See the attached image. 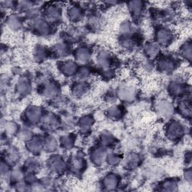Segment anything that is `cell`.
<instances>
[{
  "label": "cell",
  "mask_w": 192,
  "mask_h": 192,
  "mask_svg": "<svg viewBox=\"0 0 192 192\" xmlns=\"http://www.w3.org/2000/svg\"><path fill=\"white\" fill-rule=\"evenodd\" d=\"M170 38V33L168 32L167 29H163L162 31L159 32L158 34V38L159 41L161 43H163V44H165L168 41H169Z\"/></svg>",
  "instance_id": "6da1fadb"
},
{
  "label": "cell",
  "mask_w": 192,
  "mask_h": 192,
  "mask_svg": "<svg viewBox=\"0 0 192 192\" xmlns=\"http://www.w3.org/2000/svg\"><path fill=\"white\" fill-rule=\"evenodd\" d=\"M8 26L11 29H17L20 26L19 19L15 16L10 17L8 20Z\"/></svg>",
  "instance_id": "7a4b0ae2"
},
{
  "label": "cell",
  "mask_w": 192,
  "mask_h": 192,
  "mask_svg": "<svg viewBox=\"0 0 192 192\" xmlns=\"http://www.w3.org/2000/svg\"><path fill=\"white\" fill-rule=\"evenodd\" d=\"M131 89L127 88V89H123L121 91V97L125 99H129V98H131L134 96V91H131Z\"/></svg>",
  "instance_id": "3957f363"
},
{
  "label": "cell",
  "mask_w": 192,
  "mask_h": 192,
  "mask_svg": "<svg viewBox=\"0 0 192 192\" xmlns=\"http://www.w3.org/2000/svg\"><path fill=\"white\" fill-rule=\"evenodd\" d=\"M131 9L134 11V13L139 14L140 11H141V6L140 2H131Z\"/></svg>",
  "instance_id": "277c9868"
},
{
  "label": "cell",
  "mask_w": 192,
  "mask_h": 192,
  "mask_svg": "<svg viewBox=\"0 0 192 192\" xmlns=\"http://www.w3.org/2000/svg\"><path fill=\"white\" fill-rule=\"evenodd\" d=\"M69 12H70V15L71 18H77L80 15V9L77 8H72Z\"/></svg>",
  "instance_id": "5b68a950"
},
{
  "label": "cell",
  "mask_w": 192,
  "mask_h": 192,
  "mask_svg": "<svg viewBox=\"0 0 192 192\" xmlns=\"http://www.w3.org/2000/svg\"><path fill=\"white\" fill-rule=\"evenodd\" d=\"M107 185H109L110 187V186H114L116 185V182H117V180H116V178H115L114 176H109L108 179H107Z\"/></svg>",
  "instance_id": "8992f818"
}]
</instances>
